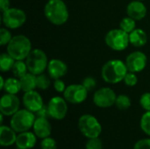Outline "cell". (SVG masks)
I'll use <instances>...</instances> for the list:
<instances>
[{
	"label": "cell",
	"instance_id": "cell-15",
	"mask_svg": "<svg viewBox=\"0 0 150 149\" xmlns=\"http://www.w3.org/2000/svg\"><path fill=\"white\" fill-rule=\"evenodd\" d=\"M47 73L49 76L55 80L60 79L61 77L64 76L68 72V67L64 61L59 59H52L49 61L47 65Z\"/></svg>",
	"mask_w": 150,
	"mask_h": 149
},
{
	"label": "cell",
	"instance_id": "cell-31",
	"mask_svg": "<svg viewBox=\"0 0 150 149\" xmlns=\"http://www.w3.org/2000/svg\"><path fill=\"white\" fill-rule=\"evenodd\" d=\"M85 149H103V142L98 137L88 139V141L85 145Z\"/></svg>",
	"mask_w": 150,
	"mask_h": 149
},
{
	"label": "cell",
	"instance_id": "cell-2",
	"mask_svg": "<svg viewBox=\"0 0 150 149\" xmlns=\"http://www.w3.org/2000/svg\"><path fill=\"white\" fill-rule=\"evenodd\" d=\"M127 72L126 62L120 60H110L102 67L101 76L107 83L115 84L123 81Z\"/></svg>",
	"mask_w": 150,
	"mask_h": 149
},
{
	"label": "cell",
	"instance_id": "cell-9",
	"mask_svg": "<svg viewBox=\"0 0 150 149\" xmlns=\"http://www.w3.org/2000/svg\"><path fill=\"white\" fill-rule=\"evenodd\" d=\"M88 90L83 84L69 85L63 92V97L68 103L79 105L84 102L88 97Z\"/></svg>",
	"mask_w": 150,
	"mask_h": 149
},
{
	"label": "cell",
	"instance_id": "cell-30",
	"mask_svg": "<svg viewBox=\"0 0 150 149\" xmlns=\"http://www.w3.org/2000/svg\"><path fill=\"white\" fill-rule=\"evenodd\" d=\"M40 148L41 149H56L57 148V142L54 139L49 137L42 139L40 142Z\"/></svg>",
	"mask_w": 150,
	"mask_h": 149
},
{
	"label": "cell",
	"instance_id": "cell-25",
	"mask_svg": "<svg viewBox=\"0 0 150 149\" xmlns=\"http://www.w3.org/2000/svg\"><path fill=\"white\" fill-rule=\"evenodd\" d=\"M131 99L127 95H119L116 97V101H115V105L119 110L121 111H125L130 108L131 106Z\"/></svg>",
	"mask_w": 150,
	"mask_h": 149
},
{
	"label": "cell",
	"instance_id": "cell-38",
	"mask_svg": "<svg viewBox=\"0 0 150 149\" xmlns=\"http://www.w3.org/2000/svg\"><path fill=\"white\" fill-rule=\"evenodd\" d=\"M10 9V1L9 0H0V10L3 12Z\"/></svg>",
	"mask_w": 150,
	"mask_h": 149
},
{
	"label": "cell",
	"instance_id": "cell-32",
	"mask_svg": "<svg viewBox=\"0 0 150 149\" xmlns=\"http://www.w3.org/2000/svg\"><path fill=\"white\" fill-rule=\"evenodd\" d=\"M123 82L125 83V84L128 87H134L138 83V78L137 76L135 75V73L130 72L128 71L123 80Z\"/></svg>",
	"mask_w": 150,
	"mask_h": 149
},
{
	"label": "cell",
	"instance_id": "cell-13",
	"mask_svg": "<svg viewBox=\"0 0 150 149\" xmlns=\"http://www.w3.org/2000/svg\"><path fill=\"white\" fill-rule=\"evenodd\" d=\"M20 101L15 94L6 93L0 100V112L4 116H12L19 110Z\"/></svg>",
	"mask_w": 150,
	"mask_h": 149
},
{
	"label": "cell",
	"instance_id": "cell-27",
	"mask_svg": "<svg viewBox=\"0 0 150 149\" xmlns=\"http://www.w3.org/2000/svg\"><path fill=\"white\" fill-rule=\"evenodd\" d=\"M141 128L144 133L150 136V111L146 112L141 119Z\"/></svg>",
	"mask_w": 150,
	"mask_h": 149
},
{
	"label": "cell",
	"instance_id": "cell-24",
	"mask_svg": "<svg viewBox=\"0 0 150 149\" xmlns=\"http://www.w3.org/2000/svg\"><path fill=\"white\" fill-rule=\"evenodd\" d=\"M11 71L12 72V74L14 75L15 77L21 78L25 74L28 73L27 72L28 68H27L25 61H16Z\"/></svg>",
	"mask_w": 150,
	"mask_h": 149
},
{
	"label": "cell",
	"instance_id": "cell-4",
	"mask_svg": "<svg viewBox=\"0 0 150 149\" xmlns=\"http://www.w3.org/2000/svg\"><path fill=\"white\" fill-rule=\"evenodd\" d=\"M35 115L27 109L18 110L11 116L10 126L18 133H24L33 128L35 121Z\"/></svg>",
	"mask_w": 150,
	"mask_h": 149
},
{
	"label": "cell",
	"instance_id": "cell-18",
	"mask_svg": "<svg viewBox=\"0 0 150 149\" xmlns=\"http://www.w3.org/2000/svg\"><path fill=\"white\" fill-rule=\"evenodd\" d=\"M37 136L32 132H24L18 133L16 140V147L18 149H32L37 142Z\"/></svg>",
	"mask_w": 150,
	"mask_h": 149
},
{
	"label": "cell",
	"instance_id": "cell-3",
	"mask_svg": "<svg viewBox=\"0 0 150 149\" xmlns=\"http://www.w3.org/2000/svg\"><path fill=\"white\" fill-rule=\"evenodd\" d=\"M30 40L22 34L12 37L7 45V53L16 61H24L32 51Z\"/></svg>",
	"mask_w": 150,
	"mask_h": 149
},
{
	"label": "cell",
	"instance_id": "cell-36",
	"mask_svg": "<svg viewBox=\"0 0 150 149\" xmlns=\"http://www.w3.org/2000/svg\"><path fill=\"white\" fill-rule=\"evenodd\" d=\"M66 86H65V83L61 80V79H55L54 82V89L59 92V93H63L66 90Z\"/></svg>",
	"mask_w": 150,
	"mask_h": 149
},
{
	"label": "cell",
	"instance_id": "cell-20",
	"mask_svg": "<svg viewBox=\"0 0 150 149\" xmlns=\"http://www.w3.org/2000/svg\"><path fill=\"white\" fill-rule=\"evenodd\" d=\"M129 42L135 47H142L148 42V35L146 32L141 28L134 29L129 33Z\"/></svg>",
	"mask_w": 150,
	"mask_h": 149
},
{
	"label": "cell",
	"instance_id": "cell-34",
	"mask_svg": "<svg viewBox=\"0 0 150 149\" xmlns=\"http://www.w3.org/2000/svg\"><path fill=\"white\" fill-rule=\"evenodd\" d=\"M82 84L86 88V90H87L88 91H91V90H94V88L96 87L97 82H96V80H95L93 77L88 76V77H86V78L83 79Z\"/></svg>",
	"mask_w": 150,
	"mask_h": 149
},
{
	"label": "cell",
	"instance_id": "cell-8",
	"mask_svg": "<svg viewBox=\"0 0 150 149\" xmlns=\"http://www.w3.org/2000/svg\"><path fill=\"white\" fill-rule=\"evenodd\" d=\"M2 19L6 28L17 29L21 27L25 24L26 20V15L25 11L21 9L10 8L3 12Z\"/></svg>",
	"mask_w": 150,
	"mask_h": 149
},
{
	"label": "cell",
	"instance_id": "cell-5",
	"mask_svg": "<svg viewBox=\"0 0 150 149\" xmlns=\"http://www.w3.org/2000/svg\"><path fill=\"white\" fill-rule=\"evenodd\" d=\"M48 62L46 53L39 48L33 49L25 59L28 71L36 76L42 74L47 68Z\"/></svg>",
	"mask_w": 150,
	"mask_h": 149
},
{
	"label": "cell",
	"instance_id": "cell-39",
	"mask_svg": "<svg viewBox=\"0 0 150 149\" xmlns=\"http://www.w3.org/2000/svg\"><path fill=\"white\" fill-rule=\"evenodd\" d=\"M0 81H1V83H0V90H4V83H5V81L4 80V77H3V76H0Z\"/></svg>",
	"mask_w": 150,
	"mask_h": 149
},
{
	"label": "cell",
	"instance_id": "cell-33",
	"mask_svg": "<svg viewBox=\"0 0 150 149\" xmlns=\"http://www.w3.org/2000/svg\"><path fill=\"white\" fill-rule=\"evenodd\" d=\"M140 105L146 112L150 111V92H145L142 95L140 98Z\"/></svg>",
	"mask_w": 150,
	"mask_h": 149
},
{
	"label": "cell",
	"instance_id": "cell-1",
	"mask_svg": "<svg viewBox=\"0 0 150 149\" xmlns=\"http://www.w3.org/2000/svg\"><path fill=\"white\" fill-rule=\"evenodd\" d=\"M47 19L55 25H64L69 17V10L62 0H49L44 7Z\"/></svg>",
	"mask_w": 150,
	"mask_h": 149
},
{
	"label": "cell",
	"instance_id": "cell-37",
	"mask_svg": "<svg viewBox=\"0 0 150 149\" xmlns=\"http://www.w3.org/2000/svg\"><path fill=\"white\" fill-rule=\"evenodd\" d=\"M35 114H36L37 117H40V118H46V119L50 118L48 106L47 105H43L37 112H35Z\"/></svg>",
	"mask_w": 150,
	"mask_h": 149
},
{
	"label": "cell",
	"instance_id": "cell-29",
	"mask_svg": "<svg viewBox=\"0 0 150 149\" xmlns=\"http://www.w3.org/2000/svg\"><path fill=\"white\" fill-rule=\"evenodd\" d=\"M12 39L11 32L6 28L0 29V45L1 46H7L11 40Z\"/></svg>",
	"mask_w": 150,
	"mask_h": 149
},
{
	"label": "cell",
	"instance_id": "cell-26",
	"mask_svg": "<svg viewBox=\"0 0 150 149\" xmlns=\"http://www.w3.org/2000/svg\"><path fill=\"white\" fill-rule=\"evenodd\" d=\"M136 20H134V18H130L129 16L124 18L120 23V28L122 29L123 31H125L127 33H130L132 32L135 27H136V23H135Z\"/></svg>",
	"mask_w": 150,
	"mask_h": 149
},
{
	"label": "cell",
	"instance_id": "cell-28",
	"mask_svg": "<svg viewBox=\"0 0 150 149\" xmlns=\"http://www.w3.org/2000/svg\"><path fill=\"white\" fill-rule=\"evenodd\" d=\"M50 86V80L47 76L45 74H40L37 76V88L42 90L48 89Z\"/></svg>",
	"mask_w": 150,
	"mask_h": 149
},
{
	"label": "cell",
	"instance_id": "cell-19",
	"mask_svg": "<svg viewBox=\"0 0 150 149\" xmlns=\"http://www.w3.org/2000/svg\"><path fill=\"white\" fill-rule=\"evenodd\" d=\"M17 133L10 126L2 125L0 127V145L2 147H11L16 143Z\"/></svg>",
	"mask_w": 150,
	"mask_h": 149
},
{
	"label": "cell",
	"instance_id": "cell-22",
	"mask_svg": "<svg viewBox=\"0 0 150 149\" xmlns=\"http://www.w3.org/2000/svg\"><path fill=\"white\" fill-rule=\"evenodd\" d=\"M4 90L6 93L17 95L21 90V84L19 79H18L17 77H10L6 79L4 86Z\"/></svg>",
	"mask_w": 150,
	"mask_h": 149
},
{
	"label": "cell",
	"instance_id": "cell-12",
	"mask_svg": "<svg viewBox=\"0 0 150 149\" xmlns=\"http://www.w3.org/2000/svg\"><path fill=\"white\" fill-rule=\"evenodd\" d=\"M148 62L147 55L141 51H134L127 55L126 59V65L128 71L133 73H139L142 71Z\"/></svg>",
	"mask_w": 150,
	"mask_h": 149
},
{
	"label": "cell",
	"instance_id": "cell-14",
	"mask_svg": "<svg viewBox=\"0 0 150 149\" xmlns=\"http://www.w3.org/2000/svg\"><path fill=\"white\" fill-rule=\"evenodd\" d=\"M23 105L25 109L33 113L37 112L44 105L42 97L35 90L25 92L23 96Z\"/></svg>",
	"mask_w": 150,
	"mask_h": 149
},
{
	"label": "cell",
	"instance_id": "cell-23",
	"mask_svg": "<svg viewBox=\"0 0 150 149\" xmlns=\"http://www.w3.org/2000/svg\"><path fill=\"white\" fill-rule=\"evenodd\" d=\"M16 60L8 53H4L0 55V68L2 72L11 70Z\"/></svg>",
	"mask_w": 150,
	"mask_h": 149
},
{
	"label": "cell",
	"instance_id": "cell-10",
	"mask_svg": "<svg viewBox=\"0 0 150 149\" xmlns=\"http://www.w3.org/2000/svg\"><path fill=\"white\" fill-rule=\"evenodd\" d=\"M116 94L113 90L104 87L98 90L93 95V102L99 108H109L115 105Z\"/></svg>",
	"mask_w": 150,
	"mask_h": 149
},
{
	"label": "cell",
	"instance_id": "cell-17",
	"mask_svg": "<svg viewBox=\"0 0 150 149\" xmlns=\"http://www.w3.org/2000/svg\"><path fill=\"white\" fill-rule=\"evenodd\" d=\"M127 15L134 20H142L147 15L146 5L140 0L132 1L127 7Z\"/></svg>",
	"mask_w": 150,
	"mask_h": 149
},
{
	"label": "cell",
	"instance_id": "cell-21",
	"mask_svg": "<svg viewBox=\"0 0 150 149\" xmlns=\"http://www.w3.org/2000/svg\"><path fill=\"white\" fill-rule=\"evenodd\" d=\"M21 84V90L24 92H28L34 90L37 88V76L30 72L25 74L21 78H18Z\"/></svg>",
	"mask_w": 150,
	"mask_h": 149
},
{
	"label": "cell",
	"instance_id": "cell-16",
	"mask_svg": "<svg viewBox=\"0 0 150 149\" xmlns=\"http://www.w3.org/2000/svg\"><path fill=\"white\" fill-rule=\"evenodd\" d=\"M33 133L38 138L44 139L49 137L52 133V126L49 123L48 119L46 118L36 117L35 121L33 123Z\"/></svg>",
	"mask_w": 150,
	"mask_h": 149
},
{
	"label": "cell",
	"instance_id": "cell-40",
	"mask_svg": "<svg viewBox=\"0 0 150 149\" xmlns=\"http://www.w3.org/2000/svg\"><path fill=\"white\" fill-rule=\"evenodd\" d=\"M140 1H143V0H140Z\"/></svg>",
	"mask_w": 150,
	"mask_h": 149
},
{
	"label": "cell",
	"instance_id": "cell-7",
	"mask_svg": "<svg viewBox=\"0 0 150 149\" xmlns=\"http://www.w3.org/2000/svg\"><path fill=\"white\" fill-rule=\"evenodd\" d=\"M106 45L112 50L123 51L129 45V33L122 29H112L109 31L105 38Z\"/></svg>",
	"mask_w": 150,
	"mask_h": 149
},
{
	"label": "cell",
	"instance_id": "cell-11",
	"mask_svg": "<svg viewBox=\"0 0 150 149\" xmlns=\"http://www.w3.org/2000/svg\"><path fill=\"white\" fill-rule=\"evenodd\" d=\"M47 106L50 118L56 120H62L66 117L68 112V105L65 98L58 96L54 97L49 100Z\"/></svg>",
	"mask_w": 150,
	"mask_h": 149
},
{
	"label": "cell",
	"instance_id": "cell-6",
	"mask_svg": "<svg viewBox=\"0 0 150 149\" xmlns=\"http://www.w3.org/2000/svg\"><path fill=\"white\" fill-rule=\"evenodd\" d=\"M78 128L81 133L87 139L98 138L102 133V126L96 117L91 114H83L78 119Z\"/></svg>",
	"mask_w": 150,
	"mask_h": 149
},
{
	"label": "cell",
	"instance_id": "cell-35",
	"mask_svg": "<svg viewBox=\"0 0 150 149\" xmlns=\"http://www.w3.org/2000/svg\"><path fill=\"white\" fill-rule=\"evenodd\" d=\"M134 149H150V139H142L138 141Z\"/></svg>",
	"mask_w": 150,
	"mask_h": 149
}]
</instances>
